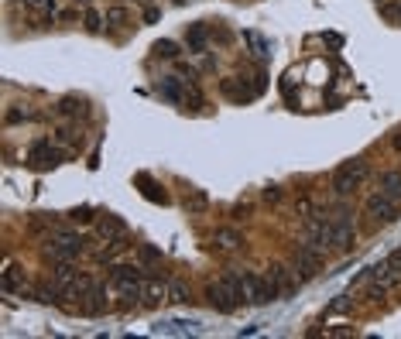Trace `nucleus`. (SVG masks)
<instances>
[{
	"label": "nucleus",
	"instance_id": "25",
	"mask_svg": "<svg viewBox=\"0 0 401 339\" xmlns=\"http://www.w3.org/2000/svg\"><path fill=\"white\" fill-rule=\"evenodd\" d=\"M82 107H86V103H82L80 96H66V100H59L55 110H59L62 117H76V113H82Z\"/></svg>",
	"mask_w": 401,
	"mask_h": 339
},
{
	"label": "nucleus",
	"instance_id": "34",
	"mask_svg": "<svg viewBox=\"0 0 401 339\" xmlns=\"http://www.w3.org/2000/svg\"><path fill=\"white\" fill-rule=\"evenodd\" d=\"M55 141L69 144V141H73V127H59V130H55Z\"/></svg>",
	"mask_w": 401,
	"mask_h": 339
},
{
	"label": "nucleus",
	"instance_id": "17",
	"mask_svg": "<svg viewBox=\"0 0 401 339\" xmlns=\"http://www.w3.org/2000/svg\"><path fill=\"white\" fill-rule=\"evenodd\" d=\"M186 45H189L192 55H202V52L209 48V31H206V24H192V28L186 31Z\"/></svg>",
	"mask_w": 401,
	"mask_h": 339
},
{
	"label": "nucleus",
	"instance_id": "14",
	"mask_svg": "<svg viewBox=\"0 0 401 339\" xmlns=\"http://www.w3.org/2000/svg\"><path fill=\"white\" fill-rule=\"evenodd\" d=\"M220 93H223L227 100H237V103H250V100L257 96V89H247L243 79H223V83H220Z\"/></svg>",
	"mask_w": 401,
	"mask_h": 339
},
{
	"label": "nucleus",
	"instance_id": "36",
	"mask_svg": "<svg viewBox=\"0 0 401 339\" xmlns=\"http://www.w3.org/2000/svg\"><path fill=\"white\" fill-rule=\"evenodd\" d=\"M21 3H24V7H41V10L48 7V0H21Z\"/></svg>",
	"mask_w": 401,
	"mask_h": 339
},
{
	"label": "nucleus",
	"instance_id": "18",
	"mask_svg": "<svg viewBox=\"0 0 401 339\" xmlns=\"http://www.w3.org/2000/svg\"><path fill=\"white\" fill-rule=\"evenodd\" d=\"M182 210L189 212V216H199V212L209 210V196L202 189H189V196L182 199Z\"/></svg>",
	"mask_w": 401,
	"mask_h": 339
},
{
	"label": "nucleus",
	"instance_id": "16",
	"mask_svg": "<svg viewBox=\"0 0 401 339\" xmlns=\"http://www.w3.org/2000/svg\"><path fill=\"white\" fill-rule=\"evenodd\" d=\"M377 189H381V192H388L391 199H398V203H401V171L398 168L381 171V175H377Z\"/></svg>",
	"mask_w": 401,
	"mask_h": 339
},
{
	"label": "nucleus",
	"instance_id": "23",
	"mask_svg": "<svg viewBox=\"0 0 401 339\" xmlns=\"http://www.w3.org/2000/svg\"><path fill=\"white\" fill-rule=\"evenodd\" d=\"M103 24H107V17H103L96 7H86V10H82V28H86L89 35H100Z\"/></svg>",
	"mask_w": 401,
	"mask_h": 339
},
{
	"label": "nucleus",
	"instance_id": "30",
	"mask_svg": "<svg viewBox=\"0 0 401 339\" xmlns=\"http://www.w3.org/2000/svg\"><path fill=\"white\" fill-rule=\"evenodd\" d=\"M168 301H175V305H186V301H189V292H186L182 285H168Z\"/></svg>",
	"mask_w": 401,
	"mask_h": 339
},
{
	"label": "nucleus",
	"instance_id": "35",
	"mask_svg": "<svg viewBox=\"0 0 401 339\" xmlns=\"http://www.w3.org/2000/svg\"><path fill=\"white\" fill-rule=\"evenodd\" d=\"M161 17V10H155V7H148V10H144V21H158Z\"/></svg>",
	"mask_w": 401,
	"mask_h": 339
},
{
	"label": "nucleus",
	"instance_id": "7",
	"mask_svg": "<svg viewBox=\"0 0 401 339\" xmlns=\"http://www.w3.org/2000/svg\"><path fill=\"white\" fill-rule=\"evenodd\" d=\"M268 285H271V292L275 298H285V295H295V288H298V274H295V267H285V264H268Z\"/></svg>",
	"mask_w": 401,
	"mask_h": 339
},
{
	"label": "nucleus",
	"instance_id": "26",
	"mask_svg": "<svg viewBox=\"0 0 401 339\" xmlns=\"http://www.w3.org/2000/svg\"><path fill=\"white\" fill-rule=\"evenodd\" d=\"M137 260H141L144 267L161 264V251H158V247H151V244H141V247H137Z\"/></svg>",
	"mask_w": 401,
	"mask_h": 339
},
{
	"label": "nucleus",
	"instance_id": "24",
	"mask_svg": "<svg viewBox=\"0 0 401 339\" xmlns=\"http://www.w3.org/2000/svg\"><path fill=\"white\" fill-rule=\"evenodd\" d=\"M107 24H114V28H123V24H130V10L123 7V3H114V7H107Z\"/></svg>",
	"mask_w": 401,
	"mask_h": 339
},
{
	"label": "nucleus",
	"instance_id": "15",
	"mask_svg": "<svg viewBox=\"0 0 401 339\" xmlns=\"http://www.w3.org/2000/svg\"><path fill=\"white\" fill-rule=\"evenodd\" d=\"M96 233H100L107 244H110V240H121V237H127V223L117 219V216H107V219L96 223Z\"/></svg>",
	"mask_w": 401,
	"mask_h": 339
},
{
	"label": "nucleus",
	"instance_id": "33",
	"mask_svg": "<svg viewBox=\"0 0 401 339\" xmlns=\"http://www.w3.org/2000/svg\"><path fill=\"white\" fill-rule=\"evenodd\" d=\"M250 212H254V206H250V203H241V206H234V216H237V219H247Z\"/></svg>",
	"mask_w": 401,
	"mask_h": 339
},
{
	"label": "nucleus",
	"instance_id": "12",
	"mask_svg": "<svg viewBox=\"0 0 401 339\" xmlns=\"http://www.w3.org/2000/svg\"><path fill=\"white\" fill-rule=\"evenodd\" d=\"M186 79H179V76H161L158 79V96L165 103H172V107H182L186 103V89H182Z\"/></svg>",
	"mask_w": 401,
	"mask_h": 339
},
{
	"label": "nucleus",
	"instance_id": "3",
	"mask_svg": "<svg viewBox=\"0 0 401 339\" xmlns=\"http://www.w3.org/2000/svg\"><path fill=\"white\" fill-rule=\"evenodd\" d=\"M363 216H370L374 226H377V223H395L401 216V203L377 189V192H370V196L363 199Z\"/></svg>",
	"mask_w": 401,
	"mask_h": 339
},
{
	"label": "nucleus",
	"instance_id": "29",
	"mask_svg": "<svg viewBox=\"0 0 401 339\" xmlns=\"http://www.w3.org/2000/svg\"><path fill=\"white\" fill-rule=\"evenodd\" d=\"M155 55H158V58H179V45L168 42V38H165V42H155Z\"/></svg>",
	"mask_w": 401,
	"mask_h": 339
},
{
	"label": "nucleus",
	"instance_id": "2",
	"mask_svg": "<svg viewBox=\"0 0 401 339\" xmlns=\"http://www.w3.org/2000/svg\"><path fill=\"white\" fill-rule=\"evenodd\" d=\"M354 244H357L354 219H350V212H347V210H340L333 219H329V247H333L336 254H350V251H354Z\"/></svg>",
	"mask_w": 401,
	"mask_h": 339
},
{
	"label": "nucleus",
	"instance_id": "27",
	"mask_svg": "<svg viewBox=\"0 0 401 339\" xmlns=\"http://www.w3.org/2000/svg\"><path fill=\"white\" fill-rule=\"evenodd\" d=\"M3 120L14 127V124H24V120H35V113L31 110H21V107H10L7 113H3Z\"/></svg>",
	"mask_w": 401,
	"mask_h": 339
},
{
	"label": "nucleus",
	"instance_id": "32",
	"mask_svg": "<svg viewBox=\"0 0 401 339\" xmlns=\"http://www.w3.org/2000/svg\"><path fill=\"white\" fill-rule=\"evenodd\" d=\"M261 199H264V203H281V185H268V189L261 192Z\"/></svg>",
	"mask_w": 401,
	"mask_h": 339
},
{
	"label": "nucleus",
	"instance_id": "6",
	"mask_svg": "<svg viewBox=\"0 0 401 339\" xmlns=\"http://www.w3.org/2000/svg\"><path fill=\"white\" fill-rule=\"evenodd\" d=\"M241 292H243V301L247 305H264V301H275V292L268 285L264 274L257 271H241Z\"/></svg>",
	"mask_w": 401,
	"mask_h": 339
},
{
	"label": "nucleus",
	"instance_id": "37",
	"mask_svg": "<svg viewBox=\"0 0 401 339\" xmlns=\"http://www.w3.org/2000/svg\"><path fill=\"white\" fill-rule=\"evenodd\" d=\"M76 17H80L76 10H62V14H59V21H76Z\"/></svg>",
	"mask_w": 401,
	"mask_h": 339
},
{
	"label": "nucleus",
	"instance_id": "38",
	"mask_svg": "<svg viewBox=\"0 0 401 339\" xmlns=\"http://www.w3.org/2000/svg\"><path fill=\"white\" fill-rule=\"evenodd\" d=\"M391 148H395V151H401V130L395 134V137H391Z\"/></svg>",
	"mask_w": 401,
	"mask_h": 339
},
{
	"label": "nucleus",
	"instance_id": "4",
	"mask_svg": "<svg viewBox=\"0 0 401 339\" xmlns=\"http://www.w3.org/2000/svg\"><path fill=\"white\" fill-rule=\"evenodd\" d=\"M206 298H209V305L220 312V315H230V312H237V305H241V288L237 285H230L227 278H220V281H213L209 288H206Z\"/></svg>",
	"mask_w": 401,
	"mask_h": 339
},
{
	"label": "nucleus",
	"instance_id": "10",
	"mask_svg": "<svg viewBox=\"0 0 401 339\" xmlns=\"http://www.w3.org/2000/svg\"><path fill=\"white\" fill-rule=\"evenodd\" d=\"M110 281L121 288L123 295H134V298H144V281H141V267H110Z\"/></svg>",
	"mask_w": 401,
	"mask_h": 339
},
{
	"label": "nucleus",
	"instance_id": "13",
	"mask_svg": "<svg viewBox=\"0 0 401 339\" xmlns=\"http://www.w3.org/2000/svg\"><path fill=\"white\" fill-rule=\"evenodd\" d=\"M107 308H110V301H107V288H103V285H96L89 295L80 298V312H82V315H103Z\"/></svg>",
	"mask_w": 401,
	"mask_h": 339
},
{
	"label": "nucleus",
	"instance_id": "8",
	"mask_svg": "<svg viewBox=\"0 0 401 339\" xmlns=\"http://www.w3.org/2000/svg\"><path fill=\"white\" fill-rule=\"evenodd\" d=\"M82 251H86V240L80 233H59V244H48L45 257H52V260H76Z\"/></svg>",
	"mask_w": 401,
	"mask_h": 339
},
{
	"label": "nucleus",
	"instance_id": "20",
	"mask_svg": "<svg viewBox=\"0 0 401 339\" xmlns=\"http://www.w3.org/2000/svg\"><path fill=\"white\" fill-rule=\"evenodd\" d=\"M24 281H28V278H24V271H21V267H7L0 285H3V292H7V295H14V292H21V295H24Z\"/></svg>",
	"mask_w": 401,
	"mask_h": 339
},
{
	"label": "nucleus",
	"instance_id": "22",
	"mask_svg": "<svg viewBox=\"0 0 401 339\" xmlns=\"http://www.w3.org/2000/svg\"><path fill=\"white\" fill-rule=\"evenodd\" d=\"M137 185H141V192H144V199H151V203H168V196H165V189H158L148 175H137Z\"/></svg>",
	"mask_w": 401,
	"mask_h": 339
},
{
	"label": "nucleus",
	"instance_id": "39",
	"mask_svg": "<svg viewBox=\"0 0 401 339\" xmlns=\"http://www.w3.org/2000/svg\"><path fill=\"white\" fill-rule=\"evenodd\" d=\"M76 3H82V7H93V0H76Z\"/></svg>",
	"mask_w": 401,
	"mask_h": 339
},
{
	"label": "nucleus",
	"instance_id": "9",
	"mask_svg": "<svg viewBox=\"0 0 401 339\" xmlns=\"http://www.w3.org/2000/svg\"><path fill=\"white\" fill-rule=\"evenodd\" d=\"M302 240H305L309 247H319V251L329 247V219H326L322 212L305 216V223H302Z\"/></svg>",
	"mask_w": 401,
	"mask_h": 339
},
{
	"label": "nucleus",
	"instance_id": "11",
	"mask_svg": "<svg viewBox=\"0 0 401 339\" xmlns=\"http://www.w3.org/2000/svg\"><path fill=\"white\" fill-rule=\"evenodd\" d=\"M62 161V151L59 148H52V141H35L31 144V151H28V168H35V171H45V168H55Z\"/></svg>",
	"mask_w": 401,
	"mask_h": 339
},
{
	"label": "nucleus",
	"instance_id": "5",
	"mask_svg": "<svg viewBox=\"0 0 401 339\" xmlns=\"http://www.w3.org/2000/svg\"><path fill=\"white\" fill-rule=\"evenodd\" d=\"M292 267H295L298 281H312L322 271V251L319 247H309V244L302 240V244L292 251Z\"/></svg>",
	"mask_w": 401,
	"mask_h": 339
},
{
	"label": "nucleus",
	"instance_id": "19",
	"mask_svg": "<svg viewBox=\"0 0 401 339\" xmlns=\"http://www.w3.org/2000/svg\"><path fill=\"white\" fill-rule=\"evenodd\" d=\"M213 244H216V251H237V247H243V233H237V230H216V237H213Z\"/></svg>",
	"mask_w": 401,
	"mask_h": 339
},
{
	"label": "nucleus",
	"instance_id": "1",
	"mask_svg": "<svg viewBox=\"0 0 401 339\" xmlns=\"http://www.w3.org/2000/svg\"><path fill=\"white\" fill-rule=\"evenodd\" d=\"M367 178H370V165H367L363 158H350V161H343L340 168L333 171L329 189H333L336 196H354Z\"/></svg>",
	"mask_w": 401,
	"mask_h": 339
},
{
	"label": "nucleus",
	"instance_id": "21",
	"mask_svg": "<svg viewBox=\"0 0 401 339\" xmlns=\"http://www.w3.org/2000/svg\"><path fill=\"white\" fill-rule=\"evenodd\" d=\"M243 42L254 48V55H257L261 62H264V58H271V42H268V38H261L257 31H243Z\"/></svg>",
	"mask_w": 401,
	"mask_h": 339
},
{
	"label": "nucleus",
	"instance_id": "28",
	"mask_svg": "<svg viewBox=\"0 0 401 339\" xmlns=\"http://www.w3.org/2000/svg\"><path fill=\"white\" fill-rule=\"evenodd\" d=\"M165 295H168V288H165V285H158V281L144 285V298H148V305H158V301H165Z\"/></svg>",
	"mask_w": 401,
	"mask_h": 339
},
{
	"label": "nucleus",
	"instance_id": "31",
	"mask_svg": "<svg viewBox=\"0 0 401 339\" xmlns=\"http://www.w3.org/2000/svg\"><path fill=\"white\" fill-rule=\"evenodd\" d=\"M69 219H73V223H93V210H89V206H82V210L69 212Z\"/></svg>",
	"mask_w": 401,
	"mask_h": 339
}]
</instances>
